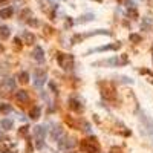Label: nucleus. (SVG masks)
Masks as SVG:
<instances>
[{
	"label": "nucleus",
	"mask_w": 153,
	"mask_h": 153,
	"mask_svg": "<svg viewBox=\"0 0 153 153\" xmlns=\"http://www.w3.org/2000/svg\"><path fill=\"white\" fill-rule=\"evenodd\" d=\"M72 61H74V58H72L70 55H63V54H58V63H60V66L63 69H70L72 67Z\"/></svg>",
	"instance_id": "obj_1"
},
{
	"label": "nucleus",
	"mask_w": 153,
	"mask_h": 153,
	"mask_svg": "<svg viewBox=\"0 0 153 153\" xmlns=\"http://www.w3.org/2000/svg\"><path fill=\"white\" fill-rule=\"evenodd\" d=\"M32 55H34V58L37 60V61H43V60H44V55H43V49H41L40 46H37V48L34 49Z\"/></svg>",
	"instance_id": "obj_2"
},
{
	"label": "nucleus",
	"mask_w": 153,
	"mask_h": 153,
	"mask_svg": "<svg viewBox=\"0 0 153 153\" xmlns=\"http://www.w3.org/2000/svg\"><path fill=\"white\" fill-rule=\"evenodd\" d=\"M34 133L37 135L38 139H43L44 136H46V130H44V127H41V125H37V127L34 129Z\"/></svg>",
	"instance_id": "obj_3"
},
{
	"label": "nucleus",
	"mask_w": 153,
	"mask_h": 153,
	"mask_svg": "<svg viewBox=\"0 0 153 153\" xmlns=\"http://www.w3.org/2000/svg\"><path fill=\"white\" fill-rule=\"evenodd\" d=\"M44 80H46V75L44 74H35V86H43Z\"/></svg>",
	"instance_id": "obj_4"
},
{
	"label": "nucleus",
	"mask_w": 153,
	"mask_h": 153,
	"mask_svg": "<svg viewBox=\"0 0 153 153\" xmlns=\"http://www.w3.org/2000/svg\"><path fill=\"white\" fill-rule=\"evenodd\" d=\"M12 12H14L12 8H5V9L0 11V17H2V19H8V17L12 15Z\"/></svg>",
	"instance_id": "obj_5"
},
{
	"label": "nucleus",
	"mask_w": 153,
	"mask_h": 153,
	"mask_svg": "<svg viewBox=\"0 0 153 153\" xmlns=\"http://www.w3.org/2000/svg\"><path fill=\"white\" fill-rule=\"evenodd\" d=\"M8 37H9V28H6V26H2V28H0V38L6 40Z\"/></svg>",
	"instance_id": "obj_6"
},
{
	"label": "nucleus",
	"mask_w": 153,
	"mask_h": 153,
	"mask_svg": "<svg viewBox=\"0 0 153 153\" xmlns=\"http://www.w3.org/2000/svg\"><path fill=\"white\" fill-rule=\"evenodd\" d=\"M15 98H17L19 101H28V94H26L25 91H20V92H17Z\"/></svg>",
	"instance_id": "obj_7"
},
{
	"label": "nucleus",
	"mask_w": 153,
	"mask_h": 153,
	"mask_svg": "<svg viewBox=\"0 0 153 153\" xmlns=\"http://www.w3.org/2000/svg\"><path fill=\"white\" fill-rule=\"evenodd\" d=\"M25 40H26V43H28V44H32L34 40H35V37L31 32H25Z\"/></svg>",
	"instance_id": "obj_8"
},
{
	"label": "nucleus",
	"mask_w": 153,
	"mask_h": 153,
	"mask_svg": "<svg viewBox=\"0 0 153 153\" xmlns=\"http://www.w3.org/2000/svg\"><path fill=\"white\" fill-rule=\"evenodd\" d=\"M2 86H5V87H8V89H11V91H12V89L15 87V83L12 81V80H5V81L2 83Z\"/></svg>",
	"instance_id": "obj_9"
},
{
	"label": "nucleus",
	"mask_w": 153,
	"mask_h": 153,
	"mask_svg": "<svg viewBox=\"0 0 153 153\" xmlns=\"http://www.w3.org/2000/svg\"><path fill=\"white\" fill-rule=\"evenodd\" d=\"M2 127H3L5 130H9V129L12 127V121H11V120H3V121H2Z\"/></svg>",
	"instance_id": "obj_10"
},
{
	"label": "nucleus",
	"mask_w": 153,
	"mask_h": 153,
	"mask_svg": "<svg viewBox=\"0 0 153 153\" xmlns=\"http://www.w3.org/2000/svg\"><path fill=\"white\" fill-rule=\"evenodd\" d=\"M38 116H40V107H34V109L31 110V118L37 120Z\"/></svg>",
	"instance_id": "obj_11"
},
{
	"label": "nucleus",
	"mask_w": 153,
	"mask_h": 153,
	"mask_svg": "<svg viewBox=\"0 0 153 153\" xmlns=\"http://www.w3.org/2000/svg\"><path fill=\"white\" fill-rule=\"evenodd\" d=\"M19 78H20V81H22V83H28V80H29V75L26 74V72H22V74L19 75Z\"/></svg>",
	"instance_id": "obj_12"
},
{
	"label": "nucleus",
	"mask_w": 153,
	"mask_h": 153,
	"mask_svg": "<svg viewBox=\"0 0 153 153\" xmlns=\"http://www.w3.org/2000/svg\"><path fill=\"white\" fill-rule=\"evenodd\" d=\"M0 112H11L9 104H0Z\"/></svg>",
	"instance_id": "obj_13"
},
{
	"label": "nucleus",
	"mask_w": 153,
	"mask_h": 153,
	"mask_svg": "<svg viewBox=\"0 0 153 153\" xmlns=\"http://www.w3.org/2000/svg\"><path fill=\"white\" fill-rule=\"evenodd\" d=\"M130 40L135 41V43H138V41H141V37H139L138 34H132V35H130Z\"/></svg>",
	"instance_id": "obj_14"
},
{
	"label": "nucleus",
	"mask_w": 153,
	"mask_h": 153,
	"mask_svg": "<svg viewBox=\"0 0 153 153\" xmlns=\"http://www.w3.org/2000/svg\"><path fill=\"white\" fill-rule=\"evenodd\" d=\"M149 26H150V20H149V19H146V20H144V25H142V28H144V29H147Z\"/></svg>",
	"instance_id": "obj_15"
},
{
	"label": "nucleus",
	"mask_w": 153,
	"mask_h": 153,
	"mask_svg": "<svg viewBox=\"0 0 153 153\" xmlns=\"http://www.w3.org/2000/svg\"><path fill=\"white\" fill-rule=\"evenodd\" d=\"M20 133H22V135H26V133H28V127H22Z\"/></svg>",
	"instance_id": "obj_16"
},
{
	"label": "nucleus",
	"mask_w": 153,
	"mask_h": 153,
	"mask_svg": "<svg viewBox=\"0 0 153 153\" xmlns=\"http://www.w3.org/2000/svg\"><path fill=\"white\" fill-rule=\"evenodd\" d=\"M3 2H5V0H0V5H2V3H3Z\"/></svg>",
	"instance_id": "obj_17"
}]
</instances>
